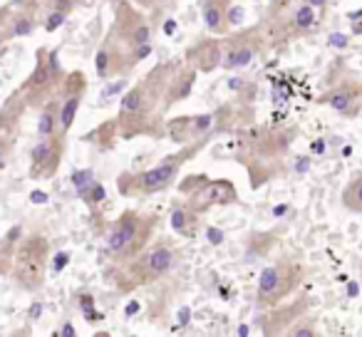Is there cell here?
<instances>
[{
  "label": "cell",
  "mask_w": 362,
  "mask_h": 337,
  "mask_svg": "<svg viewBox=\"0 0 362 337\" xmlns=\"http://www.w3.org/2000/svg\"><path fill=\"white\" fill-rule=\"evenodd\" d=\"M151 218L139 211H124L107 233V253L117 261H129L141 253L151 236Z\"/></svg>",
  "instance_id": "6da1fadb"
},
{
  "label": "cell",
  "mask_w": 362,
  "mask_h": 337,
  "mask_svg": "<svg viewBox=\"0 0 362 337\" xmlns=\"http://www.w3.org/2000/svg\"><path fill=\"white\" fill-rule=\"evenodd\" d=\"M194 149H189L187 154L181 156H169L166 161H161L159 166L154 169H146L141 174H124L119 177V194L124 196H134V194H156V191H164L166 187H171V182L176 179V172H179V166L184 164L187 156H192Z\"/></svg>",
  "instance_id": "7a4b0ae2"
},
{
  "label": "cell",
  "mask_w": 362,
  "mask_h": 337,
  "mask_svg": "<svg viewBox=\"0 0 362 337\" xmlns=\"http://www.w3.org/2000/svg\"><path fill=\"white\" fill-rule=\"evenodd\" d=\"M303 271L291 261H281L268 266L258 278V302L261 305H273L281 297H286L293 288L298 285Z\"/></svg>",
  "instance_id": "3957f363"
},
{
  "label": "cell",
  "mask_w": 362,
  "mask_h": 337,
  "mask_svg": "<svg viewBox=\"0 0 362 337\" xmlns=\"http://www.w3.org/2000/svg\"><path fill=\"white\" fill-rule=\"evenodd\" d=\"M47 263V241L40 236H30L25 243H21L16 258V278L23 288H37L45 276Z\"/></svg>",
  "instance_id": "277c9868"
},
{
  "label": "cell",
  "mask_w": 362,
  "mask_h": 337,
  "mask_svg": "<svg viewBox=\"0 0 362 337\" xmlns=\"http://www.w3.org/2000/svg\"><path fill=\"white\" fill-rule=\"evenodd\" d=\"M174 261H176L174 251H171L166 243H159V246L149 248L146 253H139V256H136V261L132 263V268H129L132 285L159 280L161 276H166V273L171 271Z\"/></svg>",
  "instance_id": "5b68a950"
},
{
  "label": "cell",
  "mask_w": 362,
  "mask_h": 337,
  "mask_svg": "<svg viewBox=\"0 0 362 337\" xmlns=\"http://www.w3.org/2000/svg\"><path fill=\"white\" fill-rule=\"evenodd\" d=\"M62 90H65V97H62L60 112H57V134H67L70 126L75 124V117L82 105V95L87 90L85 75H80V72L67 75V82H62Z\"/></svg>",
  "instance_id": "8992f818"
},
{
  "label": "cell",
  "mask_w": 362,
  "mask_h": 337,
  "mask_svg": "<svg viewBox=\"0 0 362 337\" xmlns=\"http://www.w3.org/2000/svg\"><path fill=\"white\" fill-rule=\"evenodd\" d=\"M194 196V208H209V206H218V203H233L236 201V189L231 182L226 179H216V182H206L202 184Z\"/></svg>",
  "instance_id": "52a82bcc"
},
{
  "label": "cell",
  "mask_w": 362,
  "mask_h": 337,
  "mask_svg": "<svg viewBox=\"0 0 362 337\" xmlns=\"http://www.w3.org/2000/svg\"><path fill=\"white\" fill-rule=\"evenodd\" d=\"M60 161V139L50 136L33 149V177H52Z\"/></svg>",
  "instance_id": "ba28073f"
},
{
  "label": "cell",
  "mask_w": 362,
  "mask_h": 337,
  "mask_svg": "<svg viewBox=\"0 0 362 337\" xmlns=\"http://www.w3.org/2000/svg\"><path fill=\"white\" fill-rule=\"evenodd\" d=\"M258 45L256 40H248V37H233L231 45L226 47V55H223V67L228 70H238V67L251 65V60L256 57Z\"/></svg>",
  "instance_id": "9c48e42d"
},
{
  "label": "cell",
  "mask_w": 362,
  "mask_h": 337,
  "mask_svg": "<svg viewBox=\"0 0 362 337\" xmlns=\"http://www.w3.org/2000/svg\"><path fill=\"white\" fill-rule=\"evenodd\" d=\"M226 3L223 0H204L202 6V16L204 23L211 32H223L228 25V18H226Z\"/></svg>",
  "instance_id": "30bf717a"
},
{
  "label": "cell",
  "mask_w": 362,
  "mask_h": 337,
  "mask_svg": "<svg viewBox=\"0 0 362 337\" xmlns=\"http://www.w3.org/2000/svg\"><path fill=\"white\" fill-rule=\"evenodd\" d=\"M357 97H360V90L357 87H340V90L330 92V95L325 97V105H330L332 110L337 112H345V114H352L355 112V105H357Z\"/></svg>",
  "instance_id": "8fae6325"
},
{
  "label": "cell",
  "mask_w": 362,
  "mask_h": 337,
  "mask_svg": "<svg viewBox=\"0 0 362 337\" xmlns=\"http://www.w3.org/2000/svg\"><path fill=\"white\" fill-rule=\"evenodd\" d=\"M117 62H122L119 52L115 50V45H112V40H107V45H102V50L97 52V60H95V67H97V75L100 77H112L117 75V72L122 70Z\"/></svg>",
  "instance_id": "7c38bea8"
},
{
  "label": "cell",
  "mask_w": 362,
  "mask_h": 337,
  "mask_svg": "<svg viewBox=\"0 0 362 337\" xmlns=\"http://www.w3.org/2000/svg\"><path fill=\"white\" fill-rule=\"evenodd\" d=\"M197 226H199V216L192 211V208H176L174 213H171V228H174L176 233H181V236H197Z\"/></svg>",
  "instance_id": "4fadbf2b"
},
{
  "label": "cell",
  "mask_w": 362,
  "mask_h": 337,
  "mask_svg": "<svg viewBox=\"0 0 362 337\" xmlns=\"http://www.w3.org/2000/svg\"><path fill=\"white\" fill-rule=\"evenodd\" d=\"M342 206L352 213H362V174H357L342 191Z\"/></svg>",
  "instance_id": "5bb4252c"
},
{
  "label": "cell",
  "mask_w": 362,
  "mask_h": 337,
  "mask_svg": "<svg viewBox=\"0 0 362 337\" xmlns=\"http://www.w3.org/2000/svg\"><path fill=\"white\" fill-rule=\"evenodd\" d=\"M57 112H60V107H57L55 102H50V105L42 110L40 122H37V134H40L42 139H50V136L57 134Z\"/></svg>",
  "instance_id": "9a60e30c"
},
{
  "label": "cell",
  "mask_w": 362,
  "mask_h": 337,
  "mask_svg": "<svg viewBox=\"0 0 362 337\" xmlns=\"http://www.w3.org/2000/svg\"><path fill=\"white\" fill-rule=\"evenodd\" d=\"M293 28H296L298 32H310L313 28L317 25V16H315V8L313 6H300L296 11V16H293Z\"/></svg>",
  "instance_id": "2e32d148"
},
{
  "label": "cell",
  "mask_w": 362,
  "mask_h": 337,
  "mask_svg": "<svg viewBox=\"0 0 362 337\" xmlns=\"http://www.w3.org/2000/svg\"><path fill=\"white\" fill-rule=\"evenodd\" d=\"M80 196H82V199H85V201H87V206H92V208H95L97 203H102V201H105L107 191H105V187H102L100 182H92L90 187H87L85 191L80 194Z\"/></svg>",
  "instance_id": "e0dca14e"
},
{
  "label": "cell",
  "mask_w": 362,
  "mask_h": 337,
  "mask_svg": "<svg viewBox=\"0 0 362 337\" xmlns=\"http://www.w3.org/2000/svg\"><path fill=\"white\" fill-rule=\"evenodd\" d=\"M95 182V179H92V172L90 169H85V172H77V174H72V184H75V189L77 191H85L87 187H90V184Z\"/></svg>",
  "instance_id": "ac0fdd59"
},
{
  "label": "cell",
  "mask_w": 362,
  "mask_h": 337,
  "mask_svg": "<svg viewBox=\"0 0 362 337\" xmlns=\"http://www.w3.org/2000/svg\"><path fill=\"white\" fill-rule=\"evenodd\" d=\"M33 18L30 16H25V18H18L16 20V28H13V35L16 37H21V35H30L33 32Z\"/></svg>",
  "instance_id": "d6986e66"
},
{
  "label": "cell",
  "mask_w": 362,
  "mask_h": 337,
  "mask_svg": "<svg viewBox=\"0 0 362 337\" xmlns=\"http://www.w3.org/2000/svg\"><path fill=\"white\" fill-rule=\"evenodd\" d=\"M288 335H293V337H313V335H317V330H315V325H313V320H308V325H300V322H298L296 327H291V330H288Z\"/></svg>",
  "instance_id": "ffe728a7"
},
{
  "label": "cell",
  "mask_w": 362,
  "mask_h": 337,
  "mask_svg": "<svg viewBox=\"0 0 362 337\" xmlns=\"http://www.w3.org/2000/svg\"><path fill=\"white\" fill-rule=\"evenodd\" d=\"M62 23H65V13H62V11L52 13V16H50V18H47V25H45V30H47V32L57 30V28H60V25H62Z\"/></svg>",
  "instance_id": "44dd1931"
},
{
  "label": "cell",
  "mask_w": 362,
  "mask_h": 337,
  "mask_svg": "<svg viewBox=\"0 0 362 337\" xmlns=\"http://www.w3.org/2000/svg\"><path fill=\"white\" fill-rule=\"evenodd\" d=\"M80 307L87 312V317H95V302H92L90 295H82L80 297Z\"/></svg>",
  "instance_id": "7402d4cb"
},
{
  "label": "cell",
  "mask_w": 362,
  "mask_h": 337,
  "mask_svg": "<svg viewBox=\"0 0 362 337\" xmlns=\"http://www.w3.org/2000/svg\"><path fill=\"white\" fill-rule=\"evenodd\" d=\"M226 18H228V23H231V25H236L238 20H243V11H241V8H233V11L226 13Z\"/></svg>",
  "instance_id": "603a6c76"
},
{
  "label": "cell",
  "mask_w": 362,
  "mask_h": 337,
  "mask_svg": "<svg viewBox=\"0 0 362 337\" xmlns=\"http://www.w3.org/2000/svg\"><path fill=\"white\" fill-rule=\"evenodd\" d=\"M332 47H347V35H330Z\"/></svg>",
  "instance_id": "cb8c5ba5"
},
{
  "label": "cell",
  "mask_w": 362,
  "mask_h": 337,
  "mask_svg": "<svg viewBox=\"0 0 362 337\" xmlns=\"http://www.w3.org/2000/svg\"><path fill=\"white\" fill-rule=\"evenodd\" d=\"M6 159H8V146H6V144H0V172L6 169Z\"/></svg>",
  "instance_id": "d4e9b609"
},
{
  "label": "cell",
  "mask_w": 362,
  "mask_h": 337,
  "mask_svg": "<svg viewBox=\"0 0 362 337\" xmlns=\"http://www.w3.org/2000/svg\"><path fill=\"white\" fill-rule=\"evenodd\" d=\"M30 199H33V203H45V201H47V194H42V191H33V194H30Z\"/></svg>",
  "instance_id": "484cf974"
},
{
  "label": "cell",
  "mask_w": 362,
  "mask_h": 337,
  "mask_svg": "<svg viewBox=\"0 0 362 337\" xmlns=\"http://www.w3.org/2000/svg\"><path fill=\"white\" fill-rule=\"evenodd\" d=\"M327 3H330V0H308V6H313V8H320V11L327 6Z\"/></svg>",
  "instance_id": "4316f807"
},
{
  "label": "cell",
  "mask_w": 362,
  "mask_h": 337,
  "mask_svg": "<svg viewBox=\"0 0 362 337\" xmlns=\"http://www.w3.org/2000/svg\"><path fill=\"white\" fill-rule=\"evenodd\" d=\"M67 258H70V256H67V253H62V256H57L55 268H65V266H67Z\"/></svg>",
  "instance_id": "83f0119b"
},
{
  "label": "cell",
  "mask_w": 362,
  "mask_h": 337,
  "mask_svg": "<svg viewBox=\"0 0 362 337\" xmlns=\"http://www.w3.org/2000/svg\"><path fill=\"white\" fill-rule=\"evenodd\" d=\"M273 6H276V8H286L288 0H273Z\"/></svg>",
  "instance_id": "f1b7e54d"
},
{
  "label": "cell",
  "mask_w": 362,
  "mask_h": 337,
  "mask_svg": "<svg viewBox=\"0 0 362 337\" xmlns=\"http://www.w3.org/2000/svg\"><path fill=\"white\" fill-rule=\"evenodd\" d=\"M209 236H211V238H214V243H221V236H218V233H216V231H209Z\"/></svg>",
  "instance_id": "f546056e"
},
{
  "label": "cell",
  "mask_w": 362,
  "mask_h": 337,
  "mask_svg": "<svg viewBox=\"0 0 362 337\" xmlns=\"http://www.w3.org/2000/svg\"><path fill=\"white\" fill-rule=\"evenodd\" d=\"M62 332H65V335H75V330H72L70 325H65V327H62Z\"/></svg>",
  "instance_id": "4dcf8cb0"
}]
</instances>
